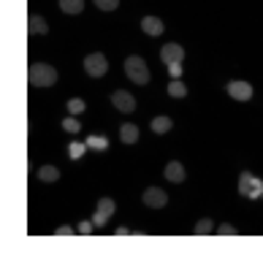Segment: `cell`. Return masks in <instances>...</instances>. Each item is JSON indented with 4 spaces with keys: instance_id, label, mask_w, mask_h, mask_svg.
<instances>
[{
    "instance_id": "obj_1",
    "label": "cell",
    "mask_w": 263,
    "mask_h": 263,
    "mask_svg": "<svg viewBox=\"0 0 263 263\" xmlns=\"http://www.w3.org/2000/svg\"><path fill=\"white\" fill-rule=\"evenodd\" d=\"M30 82L35 87H52L57 82V71L46 63H35V65H30Z\"/></svg>"
},
{
    "instance_id": "obj_2",
    "label": "cell",
    "mask_w": 263,
    "mask_h": 263,
    "mask_svg": "<svg viewBox=\"0 0 263 263\" xmlns=\"http://www.w3.org/2000/svg\"><path fill=\"white\" fill-rule=\"evenodd\" d=\"M125 71H128L130 82L149 84V68H147V63H144L141 57H128V60H125Z\"/></svg>"
},
{
    "instance_id": "obj_3",
    "label": "cell",
    "mask_w": 263,
    "mask_h": 263,
    "mask_svg": "<svg viewBox=\"0 0 263 263\" xmlns=\"http://www.w3.org/2000/svg\"><path fill=\"white\" fill-rule=\"evenodd\" d=\"M84 71L90 73V76H103L106 71H109V63H106L103 54L95 52V54H90V57L84 60Z\"/></svg>"
},
{
    "instance_id": "obj_4",
    "label": "cell",
    "mask_w": 263,
    "mask_h": 263,
    "mask_svg": "<svg viewBox=\"0 0 263 263\" xmlns=\"http://www.w3.org/2000/svg\"><path fill=\"white\" fill-rule=\"evenodd\" d=\"M111 214H114V201H111V198H101V201H98V212H95V217H92L95 228H103L106 220H109Z\"/></svg>"
},
{
    "instance_id": "obj_5",
    "label": "cell",
    "mask_w": 263,
    "mask_h": 263,
    "mask_svg": "<svg viewBox=\"0 0 263 263\" xmlns=\"http://www.w3.org/2000/svg\"><path fill=\"white\" fill-rule=\"evenodd\" d=\"M144 203L152 206V209H160V206L168 203V196H165L160 187H149V190H144Z\"/></svg>"
},
{
    "instance_id": "obj_6",
    "label": "cell",
    "mask_w": 263,
    "mask_h": 263,
    "mask_svg": "<svg viewBox=\"0 0 263 263\" xmlns=\"http://www.w3.org/2000/svg\"><path fill=\"white\" fill-rule=\"evenodd\" d=\"M111 103L120 109L122 114H130L133 109H136V101H133V95L130 92H122V90H117L114 95H111Z\"/></svg>"
},
{
    "instance_id": "obj_7",
    "label": "cell",
    "mask_w": 263,
    "mask_h": 263,
    "mask_svg": "<svg viewBox=\"0 0 263 263\" xmlns=\"http://www.w3.org/2000/svg\"><path fill=\"white\" fill-rule=\"evenodd\" d=\"M228 95L236 101H250L252 98V87L247 82H228Z\"/></svg>"
},
{
    "instance_id": "obj_8",
    "label": "cell",
    "mask_w": 263,
    "mask_h": 263,
    "mask_svg": "<svg viewBox=\"0 0 263 263\" xmlns=\"http://www.w3.org/2000/svg\"><path fill=\"white\" fill-rule=\"evenodd\" d=\"M160 57H163V63H182L184 60V49L179 44H165L163 49H160Z\"/></svg>"
},
{
    "instance_id": "obj_9",
    "label": "cell",
    "mask_w": 263,
    "mask_h": 263,
    "mask_svg": "<svg viewBox=\"0 0 263 263\" xmlns=\"http://www.w3.org/2000/svg\"><path fill=\"white\" fill-rule=\"evenodd\" d=\"M27 30H30L33 35H46V33H49V25L44 22V16L33 14L30 19H27Z\"/></svg>"
},
{
    "instance_id": "obj_10",
    "label": "cell",
    "mask_w": 263,
    "mask_h": 263,
    "mask_svg": "<svg viewBox=\"0 0 263 263\" xmlns=\"http://www.w3.org/2000/svg\"><path fill=\"white\" fill-rule=\"evenodd\" d=\"M141 30L147 33V35H160L163 33V22L158 16H144L141 19Z\"/></svg>"
},
{
    "instance_id": "obj_11",
    "label": "cell",
    "mask_w": 263,
    "mask_h": 263,
    "mask_svg": "<svg viewBox=\"0 0 263 263\" xmlns=\"http://www.w3.org/2000/svg\"><path fill=\"white\" fill-rule=\"evenodd\" d=\"M184 177H187V174H184L182 163H168L165 165V179L168 182H184Z\"/></svg>"
},
{
    "instance_id": "obj_12",
    "label": "cell",
    "mask_w": 263,
    "mask_h": 263,
    "mask_svg": "<svg viewBox=\"0 0 263 263\" xmlns=\"http://www.w3.org/2000/svg\"><path fill=\"white\" fill-rule=\"evenodd\" d=\"M120 139H122V144H136L139 141V128L136 125H122V130H120Z\"/></svg>"
},
{
    "instance_id": "obj_13",
    "label": "cell",
    "mask_w": 263,
    "mask_h": 263,
    "mask_svg": "<svg viewBox=\"0 0 263 263\" xmlns=\"http://www.w3.org/2000/svg\"><path fill=\"white\" fill-rule=\"evenodd\" d=\"M171 117H155V120H152V130L155 133H168L171 130Z\"/></svg>"
},
{
    "instance_id": "obj_14",
    "label": "cell",
    "mask_w": 263,
    "mask_h": 263,
    "mask_svg": "<svg viewBox=\"0 0 263 263\" xmlns=\"http://www.w3.org/2000/svg\"><path fill=\"white\" fill-rule=\"evenodd\" d=\"M38 179H41V182H57V179H60V171H57L54 165H44V168L38 171Z\"/></svg>"
},
{
    "instance_id": "obj_15",
    "label": "cell",
    "mask_w": 263,
    "mask_h": 263,
    "mask_svg": "<svg viewBox=\"0 0 263 263\" xmlns=\"http://www.w3.org/2000/svg\"><path fill=\"white\" fill-rule=\"evenodd\" d=\"M60 8L65 14H79L84 8V0H60Z\"/></svg>"
},
{
    "instance_id": "obj_16",
    "label": "cell",
    "mask_w": 263,
    "mask_h": 263,
    "mask_svg": "<svg viewBox=\"0 0 263 263\" xmlns=\"http://www.w3.org/2000/svg\"><path fill=\"white\" fill-rule=\"evenodd\" d=\"M168 95H171V98H184V95H187V87H184L179 79H174L168 84Z\"/></svg>"
},
{
    "instance_id": "obj_17",
    "label": "cell",
    "mask_w": 263,
    "mask_h": 263,
    "mask_svg": "<svg viewBox=\"0 0 263 263\" xmlns=\"http://www.w3.org/2000/svg\"><path fill=\"white\" fill-rule=\"evenodd\" d=\"M84 109H87L84 101H79V98H71V101H68V111H71V114H82Z\"/></svg>"
},
{
    "instance_id": "obj_18",
    "label": "cell",
    "mask_w": 263,
    "mask_h": 263,
    "mask_svg": "<svg viewBox=\"0 0 263 263\" xmlns=\"http://www.w3.org/2000/svg\"><path fill=\"white\" fill-rule=\"evenodd\" d=\"M212 231V220H201V222H196V236H206V233Z\"/></svg>"
},
{
    "instance_id": "obj_19",
    "label": "cell",
    "mask_w": 263,
    "mask_h": 263,
    "mask_svg": "<svg viewBox=\"0 0 263 263\" xmlns=\"http://www.w3.org/2000/svg\"><path fill=\"white\" fill-rule=\"evenodd\" d=\"M95 6H98L101 11H114V8L120 6V0H95Z\"/></svg>"
},
{
    "instance_id": "obj_20",
    "label": "cell",
    "mask_w": 263,
    "mask_h": 263,
    "mask_svg": "<svg viewBox=\"0 0 263 263\" xmlns=\"http://www.w3.org/2000/svg\"><path fill=\"white\" fill-rule=\"evenodd\" d=\"M84 144H71V147H68V155H71V160H76V158H82L84 155Z\"/></svg>"
},
{
    "instance_id": "obj_21",
    "label": "cell",
    "mask_w": 263,
    "mask_h": 263,
    "mask_svg": "<svg viewBox=\"0 0 263 263\" xmlns=\"http://www.w3.org/2000/svg\"><path fill=\"white\" fill-rule=\"evenodd\" d=\"M63 128L68 130V133H76V130H82V125L73 120V117H68V120H63Z\"/></svg>"
},
{
    "instance_id": "obj_22",
    "label": "cell",
    "mask_w": 263,
    "mask_h": 263,
    "mask_svg": "<svg viewBox=\"0 0 263 263\" xmlns=\"http://www.w3.org/2000/svg\"><path fill=\"white\" fill-rule=\"evenodd\" d=\"M87 147H98V149H106V147H109V141H106V139H101V136H92V139L87 141Z\"/></svg>"
},
{
    "instance_id": "obj_23",
    "label": "cell",
    "mask_w": 263,
    "mask_h": 263,
    "mask_svg": "<svg viewBox=\"0 0 263 263\" xmlns=\"http://www.w3.org/2000/svg\"><path fill=\"white\" fill-rule=\"evenodd\" d=\"M217 233H220V236H239V231L233 228V226H220Z\"/></svg>"
},
{
    "instance_id": "obj_24",
    "label": "cell",
    "mask_w": 263,
    "mask_h": 263,
    "mask_svg": "<svg viewBox=\"0 0 263 263\" xmlns=\"http://www.w3.org/2000/svg\"><path fill=\"white\" fill-rule=\"evenodd\" d=\"M54 236H60V239H68V236H73V228L63 226V228H57V233H54Z\"/></svg>"
},
{
    "instance_id": "obj_25",
    "label": "cell",
    "mask_w": 263,
    "mask_h": 263,
    "mask_svg": "<svg viewBox=\"0 0 263 263\" xmlns=\"http://www.w3.org/2000/svg\"><path fill=\"white\" fill-rule=\"evenodd\" d=\"M168 71H171V76H174V79H177V76L182 73V63H171V65H168Z\"/></svg>"
},
{
    "instance_id": "obj_26",
    "label": "cell",
    "mask_w": 263,
    "mask_h": 263,
    "mask_svg": "<svg viewBox=\"0 0 263 263\" xmlns=\"http://www.w3.org/2000/svg\"><path fill=\"white\" fill-rule=\"evenodd\" d=\"M95 222H79V233H90Z\"/></svg>"
}]
</instances>
